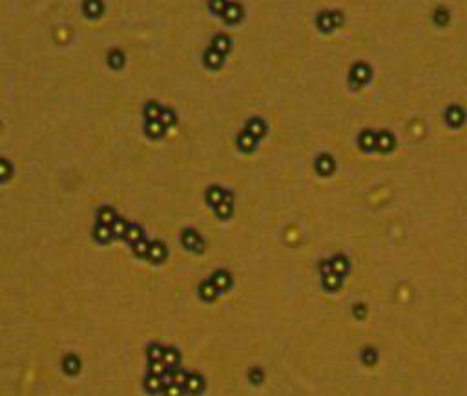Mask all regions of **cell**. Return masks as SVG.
Masks as SVG:
<instances>
[{"mask_svg": "<svg viewBox=\"0 0 467 396\" xmlns=\"http://www.w3.org/2000/svg\"><path fill=\"white\" fill-rule=\"evenodd\" d=\"M373 79V68L367 62H356L349 71V84L352 90H360Z\"/></svg>", "mask_w": 467, "mask_h": 396, "instance_id": "6da1fadb", "label": "cell"}, {"mask_svg": "<svg viewBox=\"0 0 467 396\" xmlns=\"http://www.w3.org/2000/svg\"><path fill=\"white\" fill-rule=\"evenodd\" d=\"M181 243H183V247H185V248H188V250H192V252H203V248H204L203 238H201V236H199V232H195L193 228H187V230H183Z\"/></svg>", "mask_w": 467, "mask_h": 396, "instance_id": "7a4b0ae2", "label": "cell"}, {"mask_svg": "<svg viewBox=\"0 0 467 396\" xmlns=\"http://www.w3.org/2000/svg\"><path fill=\"white\" fill-rule=\"evenodd\" d=\"M394 148H396V139L389 130L376 132V150L381 153H391Z\"/></svg>", "mask_w": 467, "mask_h": 396, "instance_id": "3957f363", "label": "cell"}, {"mask_svg": "<svg viewBox=\"0 0 467 396\" xmlns=\"http://www.w3.org/2000/svg\"><path fill=\"white\" fill-rule=\"evenodd\" d=\"M445 123L449 124L451 128H460L462 124L466 123V111L458 104H451L445 110Z\"/></svg>", "mask_w": 467, "mask_h": 396, "instance_id": "277c9868", "label": "cell"}, {"mask_svg": "<svg viewBox=\"0 0 467 396\" xmlns=\"http://www.w3.org/2000/svg\"><path fill=\"white\" fill-rule=\"evenodd\" d=\"M314 168L320 175H330L336 170V159L330 153H321L316 157Z\"/></svg>", "mask_w": 467, "mask_h": 396, "instance_id": "5b68a950", "label": "cell"}, {"mask_svg": "<svg viewBox=\"0 0 467 396\" xmlns=\"http://www.w3.org/2000/svg\"><path fill=\"white\" fill-rule=\"evenodd\" d=\"M212 283L216 285L217 292H227L232 287V276L227 270H217L212 276Z\"/></svg>", "mask_w": 467, "mask_h": 396, "instance_id": "8992f818", "label": "cell"}, {"mask_svg": "<svg viewBox=\"0 0 467 396\" xmlns=\"http://www.w3.org/2000/svg\"><path fill=\"white\" fill-rule=\"evenodd\" d=\"M204 389V378L197 373H190L187 378V384H185V391L190 393V395H199L203 393Z\"/></svg>", "mask_w": 467, "mask_h": 396, "instance_id": "52a82bcc", "label": "cell"}, {"mask_svg": "<svg viewBox=\"0 0 467 396\" xmlns=\"http://www.w3.org/2000/svg\"><path fill=\"white\" fill-rule=\"evenodd\" d=\"M358 146H360L363 151L376 150V132H373V130H363L362 134L358 135Z\"/></svg>", "mask_w": 467, "mask_h": 396, "instance_id": "ba28073f", "label": "cell"}, {"mask_svg": "<svg viewBox=\"0 0 467 396\" xmlns=\"http://www.w3.org/2000/svg\"><path fill=\"white\" fill-rule=\"evenodd\" d=\"M203 60H204V66H206L208 70H219L223 66V55L219 51H216L212 46L204 51Z\"/></svg>", "mask_w": 467, "mask_h": 396, "instance_id": "9c48e42d", "label": "cell"}, {"mask_svg": "<svg viewBox=\"0 0 467 396\" xmlns=\"http://www.w3.org/2000/svg\"><path fill=\"white\" fill-rule=\"evenodd\" d=\"M245 130L250 135H254L256 139H261V137H265V134H267V124H265V121L259 119V117H252L250 121L246 123Z\"/></svg>", "mask_w": 467, "mask_h": 396, "instance_id": "30bf717a", "label": "cell"}, {"mask_svg": "<svg viewBox=\"0 0 467 396\" xmlns=\"http://www.w3.org/2000/svg\"><path fill=\"white\" fill-rule=\"evenodd\" d=\"M235 143H237V148H239L241 151H252L254 148H256L257 139L254 137V135L248 134L246 130H243V132H239V134H237V137H235Z\"/></svg>", "mask_w": 467, "mask_h": 396, "instance_id": "8fae6325", "label": "cell"}, {"mask_svg": "<svg viewBox=\"0 0 467 396\" xmlns=\"http://www.w3.org/2000/svg\"><path fill=\"white\" fill-rule=\"evenodd\" d=\"M148 259L152 263H161L166 259V247L161 241H153L150 243V252H148Z\"/></svg>", "mask_w": 467, "mask_h": 396, "instance_id": "7c38bea8", "label": "cell"}, {"mask_svg": "<svg viewBox=\"0 0 467 396\" xmlns=\"http://www.w3.org/2000/svg\"><path fill=\"white\" fill-rule=\"evenodd\" d=\"M241 17H243V7H241L239 4H235V2L228 4L225 13H223V18H225V22L228 24H237L241 20Z\"/></svg>", "mask_w": 467, "mask_h": 396, "instance_id": "4fadbf2b", "label": "cell"}, {"mask_svg": "<svg viewBox=\"0 0 467 396\" xmlns=\"http://www.w3.org/2000/svg\"><path fill=\"white\" fill-rule=\"evenodd\" d=\"M316 26H318V29L323 31V33H330L332 29H336L332 22V13L321 11L320 15H318V18H316Z\"/></svg>", "mask_w": 467, "mask_h": 396, "instance_id": "5bb4252c", "label": "cell"}, {"mask_svg": "<svg viewBox=\"0 0 467 396\" xmlns=\"http://www.w3.org/2000/svg\"><path fill=\"white\" fill-rule=\"evenodd\" d=\"M144 132H146V135H148V137H152V139H161V137L164 135V126H163V123H161L159 119L146 121Z\"/></svg>", "mask_w": 467, "mask_h": 396, "instance_id": "9a60e30c", "label": "cell"}, {"mask_svg": "<svg viewBox=\"0 0 467 396\" xmlns=\"http://www.w3.org/2000/svg\"><path fill=\"white\" fill-rule=\"evenodd\" d=\"M93 238L95 241H99V243H102V245H106V243H110L111 241V228L108 227V225H102V223H97L93 227Z\"/></svg>", "mask_w": 467, "mask_h": 396, "instance_id": "2e32d148", "label": "cell"}, {"mask_svg": "<svg viewBox=\"0 0 467 396\" xmlns=\"http://www.w3.org/2000/svg\"><path fill=\"white\" fill-rule=\"evenodd\" d=\"M62 369H64L66 374L75 376V374L81 371V360H79L75 354H68L64 360H62Z\"/></svg>", "mask_w": 467, "mask_h": 396, "instance_id": "e0dca14e", "label": "cell"}, {"mask_svg": "<svg viewBox=\"0 0 467 396\" xmlns=\"http://www.w3.org/2000/svg\"><path fill=\"white\" fill-rule=\"evenodd\" d=\"M163 361H164V365H166L168 369H177L179 361H181L179 350L174 349V347H168V349H164V352H163Z\"/></svg>", "mask_w": 467, "mask_h": 396, "instance_id": "ac0fdd59", "label": "cell"}, {"mask_svg": "<svg viewBox=\"0 0 467 396\" xmlns=\"http://www.w3.org/2000/svg\"><path fill=\"white\" fill-rule=\"evenodd\" d=\"M199 296L203 297L204 301H214L217 296V289L216 285L212 283V280H206L201 283V287H199Z\"/></svg>", "mask_w": 467, "mask_h": 396, "instance_id": "d6986e66", "label": "cell"}, {"mask_svg": "<svg viewBox=\"0 0 467 396\" xmlns=\"http://www.w3.org/2000/svg\"><path fill=\"white\" fill-rule=\"evenodd\" d=\"M341 285H343V280H341L339 274L330 272V274H327V276H323V287H325L327 291H330V292L339 291Z\"/></svg>", "mask_w": 467, "mask_h": 396, "instance_id": "ffe728a7", "label": "cell"}, {"mask_svg": "<svg viewBox=\"0 0 467 396\" xmlns=\"http://www.w3.org/2000/svg\"><path fill=\"white\" fill-rule=\"evenodd\" d=\"M432 20H434V24H436L438 28H444V26H447V24L451 22V13L447 7L440 6L434 9V13H432Z\"/></svg>", "mask_w": 467, "mask_h": 396, "instance_id": "44dd1931", "label": "cell"}, {"mask_svg": "<svg viewBox=\"0 0 467 396\" xmlns=\"http://www.w3.org/2000/svg\"><path fill=\"white\" fill-rule=\"evenodd\" d=\"M130 223L126 221V219H123V217H115V221L111 223L110 228H111V236L113 238H121L124 239V236H126V230H128Z\"/></svg>", "mask_w": 467, "mask_h": 396, "instance_id": "7402d4cb", "label": "cell"}, {"mask_svg": "<svg viewBox=\"0 0 467 396\" xmlns=\"http://www.w3.org/2000/svg\"><path fill=\"white\" fill-rule=\"evenodd\" d=\"M223 198H225V190L219 187H210L206 190V203L216 208L217 204L223 203Z\"/></svg>", "mask_w": 467, "mask_h": 396, "instance_id": "603a6c76", "label": "cell"}, {"mask_svg": "<svg viewBox=\"0 0 467 396\" xmlns=\"http://www.w3.org/2000/svg\"><path fill=\"white\" fill-rule=\"evenodd\" d=\"M115 217L117 214L111 206H100L99 212H97V223H102V225H108V227L115 221Z\"/></svg>", "mask_w": 467, "mask_h": 396, "instance_id": "cb8c5ba5", "label": "cell"}, {"mask_svg": "<svg viewBox=\"0 0 467 396\" xmlns=\"http://www.w3.org/2000/svg\"><path fill=\"white\" fill-rule=\"evenodd\" d=\"M330 265H332V272H336V274H339V276H343V274H347L349 272V268H350V263H349V259L345 256H336L330 261Z\"/></svg>", "mask_w": 467, "mask_h": 396, "instance_id": "d4e9b609", "label": "cell"}, {"mask_svg": "<svg viewBox=\"0 0 467 396\" xmlns=\"http://www.w3.org/2000/svg\"><path fill=\"white\" fill-rule=\"evenodd\" d=\"M124 62H126V58H124V53L121 51V50H111V51L108 53V64H110L113 70H121L124 66Z\"/></svg>", "mask_w": 467, "mask_h": 396, "instance_id": "484cf974", "label": "cell"}, {"mask_svg": "<svg viewBox=\"0 0 467 396\" xmlns=\"http://www.w3.org/2000/svg\"><path fill=\"white\" fill-rule=\"evenodd\" d=\"M144 389L148 391V393H159V391H163L164 389L163 380L159 378V376L148 374V376L144 378Z\"/></svg>", "mask_w": 467, "mask_h": 396, "instance_id": "4316f807", "label": "cell"}, {"mask_svg": "<svg viewBox=\"0 0 467 396\" xmlns=\"http://www.w3.org/2000/svg\"><path fill=\"white\" fill-rule=\"evenodd\" d=\"M161 111H163V108H161V104H159V102H155V100H148V102L144 104V117H146V121H153V119H159Z\"/></svg>", "mask_w": 467, "mask_h": 396, "instance_id": "83f0119b", "label": "cell"}, {"mask_svg": "<svg viewBox=\"0 0 467 396\" xmlns=\"http://www.w3.org/2000/svg\"><path fill=\"white\" fill-rule=\"evenodd\" d=\"M212 48H214L216 51L221 53V55H225V53H228V50H230V39H228L227 35H216L214 41H212Z\"/></svg>", "mask_w": 467, "mask_h": 396, "instance_id": "f1b7e54d", "label": "cell"}, {"mask_svg": "<svg viewBox=\"0 0 467 396\" xmlns=\"http://www.w3.org/2000/svg\"><path fill=\"white\" fill-rule=\"evenodd\" d=\"M124 239L128 241L130 245H135L137 241H140V239H142V228H140L139 225H130L128 230H126V236H124Z\"/></svg>", "mask_w": 467, "mask_h": 396, "instance_id": "f546056e", "label": "cell"}, {"mask_svg": "<svg viewBox=\"0 0 467 396\" xmlns=\"http://www.w3.org/2000/svg\"><path fill=\"white\" fill-rule=\"evenodd\" d=\"M84 11L90 17H99L102 13V2L100 0H86L84 2Z\"/></svg>", "mask_w": 467, "mask_h": 396, "instance_id": "4dcf8cb0", "label": "cell"}, {"mask_svg": "<svg viewBox=\"0 0 467 396\" xmlns=\"http://www.w3.org/2000/svg\"><path fill=\"white\" fill-rule=\"evenodd\" d=\"M159 121L163 123V126L166 128V126H174L175 123H177V115H175V111L172 110V108H163V111H161V115H159Z\"/></svg>", "mask_w": 467, "mask_h": 396, "instance_id": "1f68e13d", "label": "cell"}, {"mask_svg": "<svg viewBox=\"0 0 467 396\" xmlns=\"http://www.w3.org/2000/svg\"><path fill=\"white\" fill-rule=\"evenodd\" d=\"M132 248H134V254L137 257H148V252H150V241H146V239L142 238L140 241H137L135 245H132Z\"/></svg>", "mask_w": 467, "mask_h": 396, "instance_id": "d6a6232c", "label": "cell"}, {"mask_svg": "<svg viewBox=\"0 0 467 396\" xmlns=\"http://www.w3.org/2000/svg\"><path fill=\"white\" fill-rule=\"evenodd\" d=\"M163 352H164V349L159 344H152L150 347H148V350H146V354H148V360L150 361L163 360Z\"/></svg>", "mask_w": 467, "mask_h": 396, "instance_id": "836d02e7", "label": "cell"}, {"mask_svg": "<svg viewBox=\"0 0 467 396\" xmlns=\"http://www.w3.org/2000/svg\"><path fill=\"white\" fill-rule=\"evenodd\" d=\"M232 212H234V204L230 203H219L216 206V214L217 217H221V219H228V217H232Z\"/></svg>", "mask_w": 467, "mask_h": 396, "instance_id": "e575fe53", "label": "cell"}, {"mask_svg": "<svg viewBox=\"0 0 467 396\" xmlns=\"http://www.w3.org/2000/svg\"><path fill=\"white\" fill-rule=\"evenodd\" d=\"M168 373V367L164 365V361L163 360H159V361H150V374H153V376H163V374H166Z\"/></svg>", "mask_w": 467, "mask_h": 396, "instance_id": "d590c367", "label": "cell"}, {"mask_svg": "<svg viewBox=\"0 0 467 396\" xmlns=\"http://www.w3.org/2000/svg\"><path fill=\"white\" fill-rule=\"evenodd\" d=\"M187 378H188L187 371H183V369H172V384L185 387V384H187Z\"/></svg>", "mask_w": 467, "mask_h": 396, "instance_id": "8d00e7d4", "label": "cell"}, {"mask_svg": "<svg viewBox=\"0 0 467 396\" xmlns=\"http://www.w3.org/2000/svg\"><path fill=\"white\" fill-rule=\"evenodd\" d=\"M11 174H13L11 164L7 163L6 159H0V181L9 179V177H11Z\"/></svg>", "mask_w": 467, "mask_h": 396, "instance_id": "74e56055", "label": "cell"}, {"mask_svg": "<svg viewBox=\"0 0 467 396\" xmlns=\"http://www.w3.org/2000/svg\"><path fill=\"white\" fill-rule=\"evenodd\" d=\"M263 378H265V373L259 367H252L248 371V380H250L252 384H261Z\"/></svg>", "mask_w": 467, "mask_h": 396, "instance_id": "f35d334b", "label": "cell"}, {"mask_svg": "<svg viewBox=\"0 0 467 396\" xmlns=\"http://www.w3.org/2000/svg\"><path fill=\"white\" fill-rule=\"evenodd\" d=\"M164 396H185V389L181 385L170 384L164 387Z\"/></svg>", "mask_w": 467, "mask_h": 396, "instance_id": "ab89813d", "label": "cell"}, {"mask_svg": "<svg viewBox=\"0 0 467 396\" xmlns=\"http://www.w3.org/2000/svg\"><path fill=\"white\" fill-rule=\"evenodd\" d=\"M227 6H228L227 0H210V9L214 13H217V15H223Z\"/></svg>", "mask_w": 467, "mask_h": 396, "instance_id": "60d3db41", "label": "cell"}, {"mask_svg": "<svg viewBox=\"0 0 467 396\" xmlns=\"http://www.w3.org/2000/svg\"><path fill=\"white\" fill-rule=\"evenodd\" d=\"M352 312H354V316H356L358 320H363V318L367 316V307H365L363 303H356L354 309H352Z\"/></svg>", "mask_w": 467, "mask_h": 396, "instance_id": "b9f144b4", "label": "cell"}, {"mask_svg": "<svg viewBox=\"0 0 467 396\" xmlns=\"http://www.w3.org/2000/svg\"><path fill=\"white\" fill-rule=\"evenodd\" d=\"M332 13V22H334V28H341L345 22V15L341 11H330Z\"/></svg>", "mask_w": 467, "mask_h": 396, "instance_id": "7bdbcfd3", "label": "cell"}, {"mask_svg": "<svg viewBox=\"0 0 467 396\" xmlns=\"http://www.w3.org/2000/svg\"><path fill=\"white\" fill-rule=\"evenodd\" d=\"M363 361H365V363H369V365H373L374 361H376V352H374L373 349L363 350Z\"/></svg>", "mask_w": 467, "mask_h": 396, "instance_id": "ee69618b", "label": "cell"}, {"mask_svg": "<svg viewBox=\"0 0 467 396\" xmlns=\"http://www.w3.org/2000/svg\"><path fill=\"white\" fill-rule=\"evenodd\" d=\"M320 272L323 274V276H327V274L332 272V265H330V261H321L320 263Z\"/></svg>", "mask_w": 467, "mask_h": 396, "instance_id": "f6af8a7d", "label": "cell"}]
</instances>
